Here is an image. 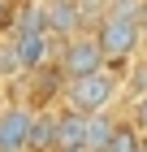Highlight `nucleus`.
Masks as SVG:
<instances>
[{"instance_id": "10", "label": "nucleus", "mask_w": 147, "mask_h": 152, "mask_svg": "<svg viewBox=\"0 0 147 152\" xmlns=\"http://www.w3.org/2000/svg\"><path fill=\"white\" fill-rule=\"evenodd\" d=\"M17 74H22V61H17L13 44L4 39V44H0V78H17Z\"/></svg>"}, {"instance_id": "11", "label": "nucleus", "mask_w": 147, "mask_h": 152, "mask_svg": "<svg viewBox=\"0 0 147 152\" xmlns=\"http://www.w3.org/2000/svg\"><path fill=\"white\" fill-rule=\"evenodd\" d=\"M130 126L138 130V135H147V91L134 96V113H130Z\"/></svg>"}, {"instance_id": "14", "label": "nucleus", "mask_w": 147, "mask_h": 152, "mask_svg": "<svg viewBox=\"0 0 147 152\" xmlns=\"http://www.w3.org/2000/svg\"><path fill=\"white\" fill-rule=\"evenodd\" d=\"M143 4H147V0H143Z\"/></svg>"}, {"instance_id": "13", "label": "nucleus", "mask_w": 147, "mask_h": 152, "mask_svg": "<svg viewBox=\"0 0 147 152\" xmlns=\"http://www.w3.org/2000/svg\"><path fill=\"white\" fill-rule=\"evenodd\" d=\"M134 152H147V135H138V148Z\"/></svg>"}, {"instance_id": "15", "label": "nucleus", "mask_w": 147, "mask_h": 152, "mask_svg": "<svg viewBox=\"0 0 147 152\" xmlns=\"http://www.w3.org/2000/svg\"><path fill=\"white\" fill-rule=\"evenodd\" d=\"M61 152H65V148H61Z\"/></svg>"}, {"instance_id": "1", "label": "nucleus", "mask_w": 147, "mask_h": 152, "mask_svg": "<svg viewBox=\"0 0 147 152\" xmlns=\"http://www.w3.org/2000/svg\"><path fill=\"white\" fill-rule=\"evenodd\" d=\"M117 91H121V78L113 74V65H104V70L95 74H82V78H65V87H61V96H65V109H74V113H104V109L117 100Z\"/></svg>"}, {"instance_id": "12", "label": "nucleus", "mask_w": 147, "mask_h": 152, "mask_svg": "<svg viewBox=\"0 0 147 152\" xmlns=\"http://www.w3.org/2000/svg\"><path fill=\"white\" fill-rule=\"evenodd\" d=\"M13 26V0H0V31Z\"/></svg>"}, {"instance_id": "5", "label": "nucleus", "mask_w": 147, "mask_h": 152, "mask_svg": "<svg viewBox=\"0 0 147 152\" xmlns=\"http://www.w3.org/2000/svg\"><path fill=\"white\" fill-rule=\"evenodd\" d=\"M39 18L56 39H69L74 31H82V13L78 0H39Z\"/></svg>"}, {"instance_id": "2", "label": "nucleus", "mask_w": 147, "mask_h": 152, "mask_svg": "<svg viewBox=\"0 0 147 152\" xmlns=\"http://www.w3.org/2000/svg\"><path fill=\"white\" fill-rule=\"evenodd\" d=\"M95 39H100L104 65H130L143 44V26L138 18H125V13H104L95 22Z\"/></svg>"}, {"instance_id": "8", "label": "nucleus", "mask_w": 147, "mask_h": 152, "mask_svg": "<svg viewBox=\"0 0 147 152\" xmlns=\"http://www.w3.org/2000/svg\"><path fill=\"white\" fill-rule=\"evenodd\" d=\"M113 117H108V109L104 113H91L87 117V143H82V152H104V143L113 139Z\"/></svg>"}, {"instance_id": "7", "label": "nucleus", "mask_w": 147, "mask_h": 152, "mask_svg": "<svg viewBox=\"0 0 147 152\" xmlns=\"http://www.w3.org/2000/svg\"><path fill=\"white\" fill-rule=\"evenodd\" d=\"M26 152H56V113H43V109H35V113H30Z\"/></svg>"}, {"instance_id": "6", "label": "nucleus", "mask_w": 147, "mask_h": 152, "mask_svg": "<svg viewBox=\"0 0 147 152\" xmlns=\"http://www.w3.org/2000/svg\"><path fill=\"white\" fill-rule=\"evenodd\" d=\"M87 143V113H74V109H61L56 113V152H82Z\"/></svg>"}, {"instance_id": "4", "label": "nucleus", "mask_w": 147, "mask_h": 152, "mask_svg": "<svg viewBox=\"0 0 147 152\" xmlns=\"http://www.w3.org/2000/svg\"><path fill=\"white\" fill-rule=\"evenodd\" d=\"M30 104H4L0 109V152H26L30 135Z\"/></svg>"}, {"instance_id": "3", "label": "nucleus", "mask_w": 147, "mask_h": 152, "mask_svg": "<svg viewBox=\"0 0 147 152\" xmlns=\"http://www.w3.org/2000/svg\"><path fill=\"white\" fill-rule=\"evenodd\" d=\"M56 70L65 78H82V74L104 70V52H100L95 31H74L69 39H61L56 44Z\"/></svg>"}, {"instance_id": "9", "label": "nucleus", "mask_w": 147, "mask_h": 152, "mask_svg": "<svg viewBox=\"0 0 147 152\" xmlns=\"http://www.w3.org/2000/svg\"><path fill=\"white\" fill-rule=\"evenodd\" d=\"M138 148V130L130 126V122H117L113 126V139L104 143V152H134Z\"/></svg>"}]
</instances>
